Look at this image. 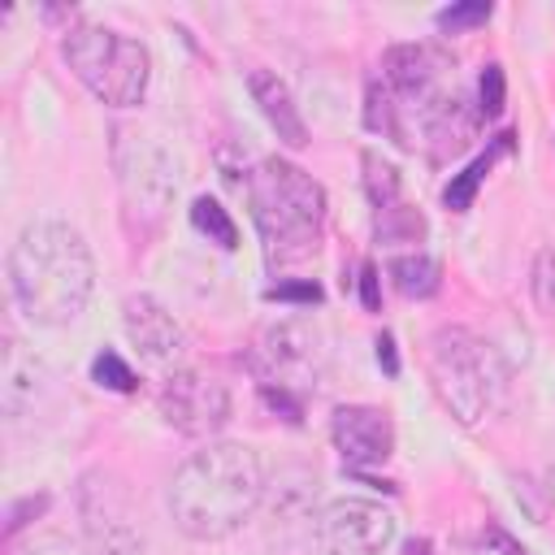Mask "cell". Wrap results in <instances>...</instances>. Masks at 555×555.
Returning <instances> with one entry per match:
<instances>
[{
    "instance_id": "cell-8",
    "label": "cell",
    "mask_w": 555,
    "mask_h": 555,
    "mask_svg": "<svg viewBox=\"0 0 555 555\" xmlns=\"http://www.w3.org/2000/svg\"><path fill=\"white\" fill-rule=\"evenodd\" d=\"M251 364L260 386H278L304 399L325 373V338L308 317H278L256 334Z\"/></svg>"
},
{
    "instance_id": "cell-11",
    "label": "cell",
    "mask_w": 555,
    "mask_h": 555,
    "mask_svg": "<svg viewBox=\"0 0 555 555\" xmlns=\"http://www.w3.org/2000/svg\"><path fill=\"white\" fill-rule=\"evenodd\" d=\"M330 438H334V451L343 455L347 468H377L390 460L395 451V425L382 408H369V403H347L334 412L330 421Z\"/></svg>"
},
{
    "instance_id": "cell-17",
    "label": "cell",
    "mask_w": 555,
    "mask_h": 555,
    "mask_svg": "<svg viewBox=\"0 0 555 555\" xmlns=\"http://www.w3.org/2000/svg\"><path fill=\"white\" fill-rule=\"evenodd\" d=\"M82 555H147V546H143V533L134 525H126L121 516H113V520L87 525Z\"/></svg>"
},
{
    "instance_id": "cell-22",
    "label": "cell",
    "mask_w": 555,
    "mask_h": 555,
    "mask_svg": "<svg viewBox=\"0 0 555 555\" xmlns=\"http://www.w3.org/2000/svg\"><path fill=\"white\" fill-rule=\"evenodd\" d=\"M91 377L100 382V386H108V390H117V395H130L134 386H139V377H134V369L117 356V351H100L95 360H91Z\"/></svg>"
},
{
    "instance_id": "cell-2",
    "label": "cell",
    "mask_w": 555,
    "mask_h": 555,
    "mask_svg": "<svg viewBox=\"0 0 555 555\" xmlns=\"http://www.w3.org/2000/svg\"><path fill=\"white\" fill-rule=\"evenodd\" d=\"M95 286L87 238L65 221H30L9 247V291L26 321L69 325Z\"/></svg>"
},
{
    "instance_id": "cell-10",
    "label": "cell",
    "mask_w": 555,
    "mask_h": 555,
    "mask_svg": "<svg viewBox=\"0 0 555 555\" xmlns=\"http://www.w3.org/2000/svg\"><path fill=\"white\" fill-rule=\"evenodd\" d=\"M312 538L321 555H382L395 542V516L373 499H334L317 512Z\"/></svg>"
},
{
    "instance_id": "cell-16",
    "label": "cell",
    "mask_w": 555,
    "mask_h": 555,
    "mask_svg": "<svg viewBox=\"0 0 555 555\" xmlns=\"http://www.w3.org/2000/svg\"><path fill=\"white\" fill-rule=\"evenodd\" d=\"M386 273L395 282V291L403 299H429L438 286H442V264L425 251H403V256H390L386 260Z\"/></svg>"
},
{
    "instance_id": "cell-23",
    "label": "cell",
    "mask_w": 555,
    "mask_h": 555,
    "mask_svg": "<svg viewBox=\"0 0 555 555\" xmlns=\"http://www.w3.org/2000/svg\"><path fill=\"white\" fill-rule=\"evenodd\" d=\"M529 291L542 312H555V247H538L533 269H529Z\"/></svg>"
},
{
    "instance_id": "cell-30",
    "label": "cell",
    "mask_w": 555,
    "mask_h": 555,
    "mask_svg": "<svg viewBox=\"0 0 555 555\" xmlns=\"http://www.w3.org/2000/svg\"><path fill=\"white\" fill-rule=\"evenodd\" d=\"M551 147H555V143H551Z\"/></svg>"
},
{
    "instance_id": "cell-7",
    "label": "cell",
    "mask_w": 555,
    "mask_h": 555,
    "mask_svg": "<svg viewBox=\"0 0 555 555\" xmlns=\"http://www.w3.org/2000/svg\"><path fill=\"white\" fill-rule=\"evenodd\" d=\"M382 87L390 91L403 130L408 121L421 126V134L451 108L460 104L455 87V61L438 43H395L382 56Z\"/></svg>"
},
{
    "instance_id": "cell-29",
    "label": "cell",
    "mask_w": 555,
    "mask_h": 555,
    "mask_svg": "<svg viewBox=\"0 0 555 555\" xmlns=\"http://www.w3.org/2000/svg\"><path fill=\"white\" fill-rule=\"evenodd\" d=\"M377 360H382V369L395 377L399 373V356H395V338L390 334H377Z\"/></svg>"
},
{
    "instance_id": "cell-4",
    "label": "cell",
    "mask_w": 555,
    "mask_h": 555,
    "mask_svg": "<svg viewBox=\"0 0 555 555\" xmlns=\"http://www.w3.org/2000/svg\"><path fill=\"white\" fill-rule=\"evenodd\" d=\"M429 377L447 412L473 429L494 412V399L503 390V364L490 343H481L464 325H442L429 338Z\"/></svg>"
},
{
    "instance_id": "cell-27",
    "label": "cell",
    "mask_w": 555,
    "mask_h": 555,
    "mask_svg": "<svg viewBox=\"0 0 555 555\" xmlns=\"http://www.w3.org/2000/svg\"><path fill=\"white\" fill-rule=\"evenodd\" d=\"M360 299H364V308L369 312H377L382 308V291H377V264H360Z\"/></svg>"
},
{
    "instance_id": "cell-5",
    "label": "cell",
    "mask_w": 555,
    "mask_h": 555,
    "mask_svg": "<svg viewBox=\"0 0 555 555\" xmlns=\"http://www.w3.org/2000/svg\"><path fill=\"white\" fill-rule=\"evenodd\" d=\"M61 56L78 74V82L113 108L139 104L147 91V78H152L147 48L113 26H87V22L69 26L61 39Z\"/></svg>"
},
{
    "instance_id": "cell-15",
    "label": "cell",
    "mask_w": 555,
    "mask_h": 555,
    "mask_svg": "<svg viewBox=\"0 0 555 555\" xmlns=\"http://www.w3.org/2000/svg\"><path fill=\"white\" fill-rule=\"evenodd\" d=\"M507 147H512V134H507V130H503V134H494V139H490V147H486L481 156H473L460 173H451V182H447V191H442V204H447L451 212H468V208H473V199H477V186L486 182V173L494 169V160H499Z\"/></svg>"
},
{
    "instance_id": "cell-18",
    "label": "cell",
    "mask_w": 555,
    "mask_h": 555,
    "mask_svg": "<svg viewBox=\"0 0 555 555\" xmlns=\"http://www.w3.org/2000/svg\"><path fill=\"white\" fill-rule=\"evenodd\" d=\"M360 165H364V195H369V204H373V217L399 208V204H403L399 169H395L386 156H377V152H364Z\"/></svg>"
},
{
    "instance_id": "cell-12",
    "label": "cell",
    "mask_w": 555,
    "mask_h": 555,
    "mask_svg": "<svg viewBox=\"0 0 555 555\" xmlns=\"http://www.w3.org/2000/svg\"><path fill=\"white\" fill-rule=\"evenodd\" d=\"M121 325H126L130 347H134L147 364H156V369L178 364L182 351H186L182 325H178L173 312H169L165 304H156L152 295H130V299L121 304Z\"/></svg>"
},
{
    "instance_id": "cell-6",
    "label": "cell",
    "mask_w": 555,
    "mask_h": 555,
    "mask_svg": "<svg viewBox=\"0 0 555 555\" xmlns=\"http://www.w3.org/2000/svg\"><path fill=\"white\" fill-rule=\"evenodd\" d=\"M113 169L117 191L126 204V217L139 230H156L178 195V156L160 134L143 126H117L113 130Z\"/></svg>"
},
{
    "instance_id": "cell-13",
    "label": "cell",
    "mask_w": 555,
    "mask_h": 555,
    "mask_svg": "<svg viewBox=\"0 0 555 555\" xmlns=\"http://www.w3.org/2000/svg\"><path fill=\"white\" fill-rule=\"evenodd\" d=\"M39 382H43V364L35 360V351L17 334H4V347H0V408H4L9 421L22 416L35 403Z\"/></svg>"
},
{
    "instance_id": "cell-25",
    "label": "cell",
    "mask_w": 555,
    "mask_h": 555,
    "mask_svg": "<svg viewBox=\"0 0 555 555\" xmlns=\"http://www.w3.org/2000/svg\"><path fill=\"white\" fill-rule=\"evenodd\" d=\"M269 304H321V286L317 282H278L264 291Z\"/></svg>"
},
{
    "instance_id": "cell-9",
    "label": "cell",
    "mask_w": 555,
    "mask_h": 555,
    "mask_svg": "<svg viewBox=\"0 0 555 555\" xmlns=\"http://www.w3.org/2000/svg\"><path fill=\"white\" fill-rule=\"evenodd\" d=\"M156 408H160V416H165L169 429H178L186 438L212 442L225 429V421H230V390L212 373L173 369L160 382V390H156Z\"/></svg>"
},
{
    "instance_id": "cell-14",
    "label": "cell",
    "mask_w": 555,
    "mask_h": 555,
    "mask_svg": "<svg viewBox=\"0 0 555 555\" xmlns=\"http://www.w3.org/2000/svg\"><path fill=\"white\" fill-rule=\"evenodd\" d=\"M247 91H251V100L260 104L264 121L278 130V139L286 147H304L308 143V126H304V117L295 108V95H291V87L273 69H251L247 74Z\"/></svg>"
},
{
    "instance_id": "cell-26",
    "label": "cell",
    "mask_w": 555,
    "mask_h": 555,
    "mask_svg": "<svg viewBox=\"0 0 555 555\" xmlns=\"http://www.w3.org/2000/svg\"><path fill=\"white\" fill-rule=\"evenodd\" d=\"M39 512H48V494H26V499H17L13 507H9V520H4V533L13 538L22 525H30Z\"/></svg>"
},
{
    "instance_id": "cell-20",
    "label": "cell",
    "mask_w": 555,
    "mask_h": 555,
    "mask_svg": "<svg viewBox=\"0 0 555 555\" xmlns=\"http://www.w3.org/2000/svg\"><path fill=\"white\" fill-rule=\"evenodd\" d=\"M373 230H377L382 243H416V238H425V217L412 204H399L390 212H377Z\"/></svg>"
},
{
    "instance_id": "cell-3",
    "label": "cell",
    "mask_w": 555,
    "mask_h": 555,
    "mask_svg": "<svg viewBox=\"0 0 555 555\" xmlns=\"http://www.w3.org/2000/svg\"><path fill=\"white\" fill-rule=\"evenodd\" d=\"M247 204H251V221L260 230L269 269L308 260L321 247V234H325V191L295 160L264 156L247 173Z\"/></svg>"
},
{
    "instance_id": "cell-19",
    "label": "cell",
    "mask_w": 555,
    "mask_h": 555,
    "mask_svg": "<svg viewBox=\"0 0 555 555\" xmlns=\"http://www.w3.org/2000/svg\"><path fill=\"white\" fill-rule=\"evenodd\" d=\"M191 225H195L199 234H208V243H217L221 251H234V247H238V225H234V217H230L212 195H199V199L191 204Z\"/></svg>"
},
{
    "instance_id": "cell-24",
    "label": "cell",
    "mask_w": 555,
    "mask_h": 555,
    "mask_svg": "<svg viewBox=\"0 0 555 555\" xmlns=\"http://www.w3.org/2000/svg\"><path fill=\"white\" fill-rule=\"evenodd\" d=\"M507 104V78H503V65H486L481 78H477V113L481 117H499Z\"/></svg>"
},
{
    "instance_id": "cell-28",
    "label": "cell",
    "mask_w": 555,
    "mask_h": 555,
    "mask_svg": "<svg viewBox=\"0 0 555 555\" xmlns=\"http://www.w3.org/2000/svg\"><path fill=\"white\" fill-rule=\"evenodd\" d=\"M481 538H486V542H490L499 555H529V551H525V546H520V542H516V538H512L503 525H494V520L486 525V533H481Z\"/></svg>"
},
{
    "instance_id": "cell-1",
    "label": "cell",
    "mask_w": 555,
    "mask_h": 555,
    "mask_svg": "<svg viewBox=\"0 0 555 555\" xmlns=\"http://www.w3.org/2000/svg\"><path fill=\"white\" fill-rule=\"evenodd\" d=\"M264 499L260 455L243 442H204L169 477V516L195 542H221L251 520Z\"/></svg>"
},
{
    "instance_id": "cell-21",
    "label": "cell",
    "mask_w": 555,
    "mask_h": 555,
    "mask_svg": "<svg viewBox=\"0 0 555 555\" xmlns=\"http://www.w3.org/2000/svg\"><path fill=\"white\" fill-rule=\"evenodd\" d=\"M490 4L486 0H464V4H451V9H438V30H447V35H464V30H473V26H486L490 22Z\"/></svg>"
}]
</instances>
